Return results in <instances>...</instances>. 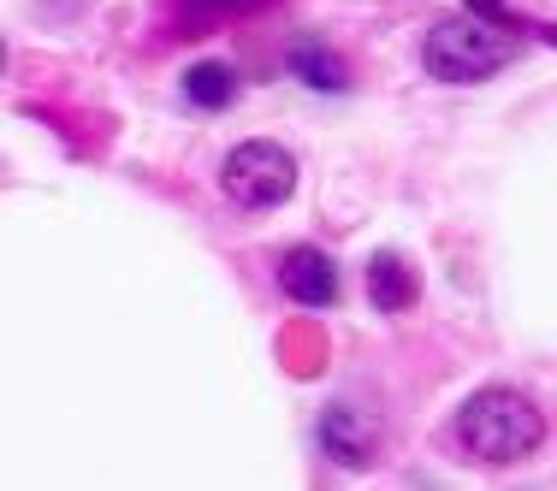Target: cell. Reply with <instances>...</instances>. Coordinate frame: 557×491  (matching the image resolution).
I'll return each instance as SVG.
<instances>
[{
	"label": "cell",
	"mask_w": 557,
	"mask_h": 491,
	"mask_svg": "<svg viewBox=\"0 0 557 491\" xmlns=\"http://www.w3.org/2000/svg\"><path fill=\"white\" fill-rule=\"evenodd\" d=\"M457 444L481 462H522L546 444V415L534 408V396L510 391V385H486L457 408Z\"/></svg>",
	"instance_id": "1"
},
{
	"label": "cell",
	"mask_w": 557,
	"mask_h": 491,
	"mask_svg": "<svg viewBox=\"0 0 557 491\" xmlns=\"http://www.w3.org/2000/svg\"><path fill=\"white\" fill-rule=\"evenodd\" d=\"M516 60V30L493 18H440L428 36H421V65H428L440 84H481V77L504 72Z\"/></svg>",
	"instance_id": "2"
},
{
	"label": "cell",
	"mask_w": 557,
	"mask_h": 491,
	"mask_svg": "<svg viewBox=\"0 0 557 491\" xmlns=\"http://www.w3.org/2000/svg\"><path fill=\"white\" fill-rule=\"evenodd\" d=\"M220 190L232 196L237 207H249V214L285 207L290 190H297V161H290V149H278V142H244V149L225 154Z\"/></svg>",
	"instance_id": "3"
},
{
	"label": "cell",
	"mask_w": 557,
	"mask_h": 491,
	"mask_svg": "<svg viewBox=\"0 0 557 491\" xmlns=\"http://www.w3.org/2000/svg\"><path fill=\"white\" fill-rule=\"evenodd\" d=\"M278 285H285L290 302H302V309H326V302L338 297V267L326 261V249H285V261H278Z\"/></svg>",
	"instance_id": "4"
},
{
	"label": "cell",
	"mask_w": 557,
	"mask_h": 491,
	"mask_svg": "<svg viewBox=\"0 0 557 491\" xmlns=\"http://www.w3.org/2000/svg\"><path fill=\"white\" fill-rule=\"evenodd\" d=\"M321 444H326V456H333V462H344V468H368V462L380 456L374 420L356 415L350 403H333V408L321 415Z\"/></svg>",
	"instance_id": "5"
},
{
	"label": "cell",
	"mask_w": 557,
	"mask_h": 491,
	"mask_svg": "<svg viewBox=\"0 0 557 491\" xmlns=\"http://www.w3.org/2000/svg\"><path fill=\"white\" fill-rule=\"evenodd\" d=\"M368 297H374V309H386V314H404L409 302L421 297L416 273L404 267V255H392V249H380V255L368 261Z\"/></svg>",
	"instance_id": "6"
},
{
	"label": "cell",
	"mask_w": 557,
	"mask_h": 491,
	"mask_svg": "<svg viewBox=\"0 0 557 491\" xmlns=\"http://www.w3.org/2000/svg\"><path fill=\"white\" fill-rule=\"evenodd\" d=\"M232 96H237L232 65H220V60H196L190 72H184V101H190V108L220 113V108H232Z\"/></svg>",
	"instance_id": "7"
},
{
	"label": "cell",
	"mask_w": 557,
	"mask_h": 491,
	"mask_svg": "<svg viewBox=\"0 0 557 491\" xmlns=\"http://www.w3.org/2000/svg\"><path fill=\"white\" fill-rule=\"evenodd\" d=\"M290 65H297V77H302L309 89H333V96H338V89H350V72H344V65L326 54V48H314V42H297V48H290Z\"/></svg>",
	"instance_id": "8"
},
{
	"label": "cell",
	"mask_w": 557,
	"mask_h": 491,
	"mask_svg": "<svg viewBox=\"0 0 557 491\" xmlns=\"http://www.w3.org/2000/svg\"><path fill=\"white\" fill-rule=\"evenodd\" d=\"M474 18H493V24H516V0H469Z\"/></svg>",
	"instance_id": "9"
},
{
	"label": "cell",
	"mask_w": 557,
	"mask_h": 491,
	"mask_svg": "<svg viewBox=\"0 0 557 491\" xmlns=\"http://www.w3.org/2000/svg\"><path fill=\"white\" fill-rule=\"evenodd\" d=\"M208 7H249V0H208Z\"/></svg>",
	"instance_id": "10"
}]
</instances>
